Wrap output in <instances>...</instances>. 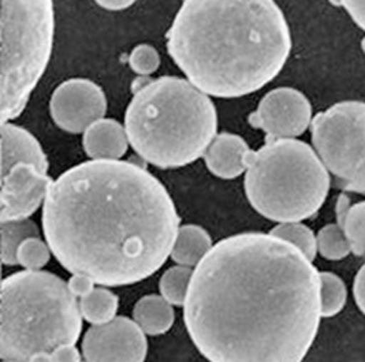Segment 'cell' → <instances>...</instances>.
Returning <instances> with one entry per match:
<instances>
[{"label":"cell","mask_w":365,"mask_h":362,"mask_svg":"<svg viewBox=\"0 0 365 362\" xmlns=\"http://www.w3.org/2000/svg\"><path fill=\"white\" fill-rule=\"evenodd\" d=\"M322 319L320 272L271 234L227 237L195 268L183 321L210 362H302Z\"/></svg>","instance_id":"obj_1"},{"label":"cell","mask_w":365,"mask_h":362,"mask_svg":"<svg viewBox=\"0 0 365 362\" xmlns=\"http://www.w3.org/2000/svg\"><path fill=\"white\" fill-rule=\"evenodd\" d=\"M41 219L63 268L107 287L150 278L171 256L180 230L165 185L122 160L68 168L52 183Z\"/></svg>","instance_id":"obj_2"},{"label":"cell","mask_w":365,"mask_h":362,"mask_svg":"<svg viewBox=\"0 0 365 362\" xmlns=\"http://www.w3.org/2000/svg\"><path fill=\"white\" fill-rule=\"evenodd\" d=\"M166 40L186 80L220 99L260 90L292 51L290 28L275 0H183Z\"/></svg>","instance_id":"obj_3"},{"label":"cell","mask_w":365,"mask_h":362,"mask_svg":"<svg viewBox=\"0 0 365 362\" xmlns=\"http://www.w3.org/2000/svg\"><path fill=\"white\" fill-rule=\"evenodd\" d=\"M125 129L143 160L180 168L204 156L217 134V113L211 98L186 78L160 77L134 90Z\"/></svg>","instance_id":"obj_4"},{"label":"cell","mask_w":365,"mask_h":362,"mask_svg":"<svg viewBox=\"0 0 365 362\" xmlns=\"http://www.w3.org/2000/svg\"><path fill=\"white\" fill-rule=\"evenodd\" d=\"M83 319L77 296L59 276L29 269L10 275L0 293L1 362H31L36 354L76 345Z\"/></svg>","instance_id":"obj_5"},{"label":"cell","mask_w":365,"mask_h":362,"mask_svg":"<svg viewBox=\"0 0 365 362\" xmlns=\"http://www.w3.org/2000/svg\"><path fill=\"white\" fill-rule=\"evenodd\" d=\"M244 185L256 212L278 223L302 222L323 207L331 175L309 144L271 140L250 152Z\"/></svg>","instance_id":"obj_6"},{"label":"cell","mask_w":365,"mask_h":362,"mask_svg":"<svg viewBox=\"0 0 365 362\" xmlns=\"http://www.w3.org/2000/svg\"><path fill=\"white\" fill-rule=\"evenodd\" d=\"M53 37L52 0H1V123L25 110L50 63Z\"/></svg>","instance_id":"obj_7"},{"label":"cell","mask_w":365,"mask_h":362,"mask_svg":"<svg viewBox=\"0 0 365 362\" xmlns=\"http://www.w3.org/2000/svg\"><path fill=\"white\" fill-rule=\"evenodd\" d=\"M311 138L338 187L365 196L364 101H341L317 114Z\"/></svg>","instance_id":"obj_8"},{"label":"cell","mask_w":365,"mask_h":362,"mask_svg":"<svg viewBox=\"0 0 365 362\" xmlns=\"http://www.w3.org/2000/svg\"><path fill=\"white\" fill-rule=\"evenodd\" d=\"M312 120L311 101L294 88L269 90L248 118L252 128L264 132L266 141L297 138L311 129Z\"/></svg>","instance_id":"obj_9"},{"label":"cell","mask_w":365,"mask_h":362,"mask_svg":"<svg viewBox=\"0 0 365 362\" xmlns=\"http://www.w3.org/2000/svg\"><path fill=\"white\" fill-rule=\"evenodd\" d=\"M101 86L86 78H71L58 85L50 100L51 118L63 132L81 134L107 113Z\"/></svg>","instance_id":"obj_10"},{"label":"cell","mask_w":365,"mask_h":362,"mask_svg":"<svg viewBox=\"0 0 365 362\" xmlns=\"http://www.w3.org/2000/svg\"><path fill=\"white\" fill-rule=\"evenodd\" d=\"M147 351L145 332L126 316L93 326L83 335L85 362H144Z\"/></svg>","instance_id":"obj_11"},{"label":"cell","mask_w":365,"mask_h":362,"mask_svg":"<svg viewBox=\"0 0 365 362\" xmlns=\"http://www.w3.org/2000/svg\"><path fill=\"white\" fill-rule=\"evenodd\" d=\"M53 180L36 165L21 163L1 174L0 223L34 214L48 196Z\"/></svg>","instance_id":"obj_12"},{"label":"cell","mask_w":365,"mask_h":362,"mask_svg":"<svg viewBox=\"0 0 365 362\" xmlns=\"http://www.w3.org/2000/svg\"><path fill=\"white\" fill-rule=\"evenodd\" d=\"M252 149L237 134L219 133L204 153L207 168L222 180H234L247 172Z\"/></svg>","instance_id":"obj_13"},{"label":"cell","mask_w":365,"mask_h":362,"mask_svg":"<svg viewBox=\"0 0 365 362\" xmlns=\"http://www.w3.org/2000/svg\"><path fill=\"white\" fill-rule=\"evenodd\" d=\"M1 174L21 163L34 165L48 174V159L34 134L13 122L1 123Z\"/></svg>","instance_id":"obj_14"},{"label":"cell","mask_w":365,"mask_h":362,"mask_svg":"<svg viewBox=\"0 0 365 362\" xmlns=\"http://www.w3.org/2000/svg\"><path fill=\"white\" fill-rule=\"evenodd\" d=\"M83 134V150L92 160H120L130 145L125 125L111 118L99 119Z\"/></svg>","instance_id":"obj_15"},{"label":"cell","mask_w":365,"mask_h":362,"mask_svg":"<svg viewBox=\"0 0 365 362\" xmlns=\"http://www.w3.org/2000/svg\"><path fill=\"white\" fill-rule=\"evenodd\" d=\"M212 247V239L207 231L196 224H186L180 227L170 257L178 265L193 268Z\"/></svg>","instance_id":"obj_16"},{"label":"cell","mask_w":365,"mask_h":362,"mask_svg":"<svg viewBox=\"0 0 365 362\" xmlns=\"http://www.w3.org/2000/svg\"><path fill=\"white\" fill-rule=\"evenodd\" d=\"M134 321L148 335H162L174 323V309L163 296H144L134 305Z\"/></svg>","instance_id":"obj_17"},{"label":"cell","mask_w":365,"mask_h":362,"mask_svg":"<svg viewBox=\"0 0 365 362\" xmlns=\"http://www.w3.org/2000/svg\"><path fill=\"white\" fill-rule=\"evenodd\" d=\"M336 223L348 237L351 253L365 259V200L351 204L350 198L341 195L335 205Z\"/></svg>","instance_id":"obj_18"},{"label":"cell","mask_w":365,"mask_h":362,"mask_svg":"<svg viewBox=\"0 0 365 362\" xmlns=\"http://www.w3.org/2000/svg\"><path fill=\"white\" fill-rule=\"evenodd\" d=\"M1 235V263L4 265H17V252L28 238L40 237L37 224L29 219L10 220L0 223Z\"/></svg>","instance_id":"obj_19"},{"label":"cell","mask_w":365,"mask_h":362,"mask_svg":"<svg viewBox=\"0 0 365 362\" xmlns=\"http://www.w3.org/2000/svg\"><path fill=\"white\" fill-rule=\"evenodd\" d=\"M118 304V296L104 287H95L88 296L80 298L81 314L93 326L106 324L114 320Z\"/></svg>","instance_id":"obj_20"},{"label":"cell","mask_w":365,"mask_h":362,"mask_svg":"<svg viewBox=\"0 0 365 362\" xmlns=\"http://www.w3.org/2000/svg\"><path fill=\"white\" fill-rule=\"evenodd\" d=\"M348 301L345 281L332 272H320L322 317H332L342 312Z\"/></svg>","instance_id":"obj_21"},{"label":"cell","mask_w":365,"mask_h":362,"mask_svg":"<svg viewBox=\"0 0 365 362\" xmlns=\"http://www.w3.org/2000/svg\"><path fill=\"white\" fill-rule=\"evenodd\" d=\"M193 276V269L190 267L177 265L168 268L159 281V289L162 296L171 305H185L189 286Z\"/></svg>","instance_id":"obj_22"},{"label":"cell","mask_w":365,"mask_h":362,"mask_svg":"<svg viewBox=\"0 0 365 362\" xmlns=\"http://www.w3.org/2000/svg\"><path fill=\"white\" fill-rule=\"evenodd\" d=\"M271 235L289 242L290 245L297 247L311 262L315 260L317 254V241L314 231L308 226L299 222H289V223H278L272 230Z\"/></svg>","instance_id":"obj_23"},{"label":"cell","mask_w":365,"mask_h":362,"mask_svg":"<svg viewBox=\"0 0 365 362\" xmlns=\"http://www.w3.org/2000/svg\"><path fill=\"white\" fill-rule=\"evenodd\" d=\"M317 253L326 260L338 262L346 259L351 253V247L344 229L338 224H327L316 235Z\"/></svg>","instance_id":"obj_24"},{"label":"cell","mask_w":365,"mask_h":362,"mask_svg":"<svg viewBox=\"0 0 365 362\" xmlns=\"http://www.w3.org/2000/svg\"><path fill=\"white\" fill-rule=\"evenodd\" d=\"M51 247L40 237L28 238L17 252L18 264L29 271H40L50 262Z\"/></svg>","instance_id":"obj_25"},{"label":"cell","mask_w":365,"mask_h":362,"mask_svg":"<svg viewBox=\"0 0 365 362\" xmlns=\"http://www.w3.org/2000/svg\"><path fill=\"white\" fill-rule=\"evenodd\" d=\"M129 66L141 77L155 74L160 66V55L150 44H138L129 55Z\"/></svg>","instance_id":"obj_26"},{"label":"cell","mask_w":365,"mask_h":362,"mask_svg":"<svg viewBox=\"0 0 365 362\" xmlns=\"http://www.w3.org/2000/svg\"><path fill=\"white\" fill-rule=\"evenodd\" d=\"M342 7L353 22L365 32V0H342Z\"/></svg>","instance_id":"obj_27"},{"label":"cell","mask_w":365,"mask_h":362,"mask_svg":"<svg viewBox=\"0 0 365 362\" xmlns=\"http://www.w3.org/2000/svg\"><path fill=\"white\" fill-rule=\"evenodd\" d=\"M70 291L77 296V298H83L88 296L93 289H95V281L85 276V275H73L70 280L67 281Z\"/></svg>","instance_id":"obj_28"},{"label":"cell","mask_w":365,"mask_h":362,"mask_svg":"<svg viewBox=\"0 0 365 362\" xmlns=\"http://www.w3.org/2000/svg\"><path fill=\"white\" fill-rule=\"evenodd\" d=\"M51 357L53 362H81V356L76 345L61 346L51 353Z\"/></svg>","instance_id":"obj_29"},{"label":"cell","mask_w":365,"mask_h":362,"mask_svg":"<svg viewBox=\"0 0 365 362\" xmlns=\"http://www.w3.org/2000/svg\"><path fill=\"white\" fill-rule=\"evenodd\" d=\"M353 296L359 309L365 314V264L359 269L354 284H353Z\"/></svg>","instance_id":"obj_30"},{"label":"cell","mask_w":365,"mask_h":362,"mask_svg":"<svg viewBox=\"0 0 365 362\" xmlns=\"http://www.w3.org/2000/svg\"><path fill=\"white\" fill-rule=\"evenodd\" d=\"M101 9L108 11H122L132 7L137 0H95Z\"/></svg>","instance_id":"obj_31"},{"label":"cell","mask_w":365,"mask_h":362,"mask_svg":"<svg viewBox=\"0 0 365 362\" xmlns=\"http://www.w3.org/2000/svg\"><path fill=\"white\" fill-rule=\"evenodd\" d=\"M31 362H53L52 361V357H51V353H40V354H36L34 358L31 360Z\"/></svg>","instance_id":"obj_32"},{"label":"cell","mask_w":365,"mask_h":362,"mask_svg":"<svg viewBox=\"0 0 365 362\" xmlns=\"http://www.w3.org/2000/svg\"><path fill=\"white\" fill-rule=\"evenodd\" d=\"M331 4L336 6V7H342V0H329Z\"/></svg>","instance_id":"obj_33"},{"label":"cell","mask_w":365,"mask_h":362,"mask_svg":"<svg viewBox=\"0 0 365 362\" xmlns=\"http://www.w3.org/2000/svg\"><path fill=\"white\" fill-rule=\"evenodd\" d=\"M361 50H363V52H364V53H365V36H364V38H363V40H361Z\"/></svg>","instance_id":"obj_34"}]
</instances>
